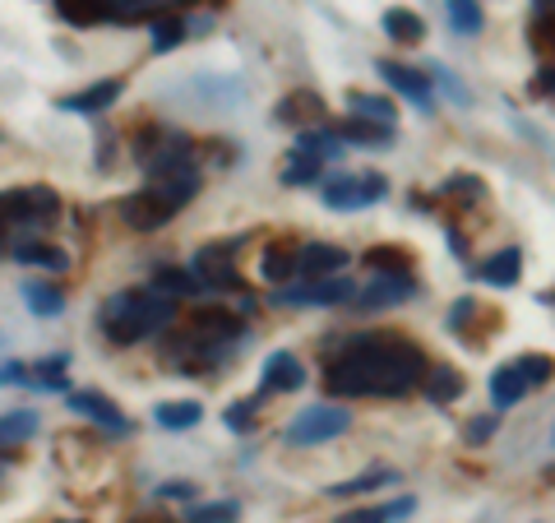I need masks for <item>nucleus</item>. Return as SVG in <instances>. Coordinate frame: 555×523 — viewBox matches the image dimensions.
Returning <instances> with one entry per match:
<instances>
[{
	"label": "nucleus",
	"instance_id": "nucleus-24",
	"mask_svg": "<svg viewBox=\"0 0 555 523\" xmlns=\"http://www.w3.org/2000/svg\"><path fill=\"white\" fill-rule=\"evenodd\" d=\"M385 33L393 42H422L426 38V24H422V14H412V10H403V5H393V10H385Z\"/></svg>",
	"mask_w": 555,
	"mask_h": 523
},
{
	"label": "nucleus",
	"instance_id": "nucleus-1",
	"mask_svg": "<svg viewBox=\"0 0 555 523\" xmlns=\"http://www.w3.org/2000/svg\"><path fill=\"white\" fill-rule=\"evenodd\" d=\"M426 380V353L403 334H357L324 366V390L338 398H403Z\"/></svg>",
	"mask_w": 555,
	"mask_h": 523
},
{
	"label": "nucleus",
	"instance_id": "nucleus-18",
	"mask_svg": "<svg viewBox=\"0 0 555 523\" xmlns=\"http://www.w3.org/2000/svg\"><path fill=\"white\" fill-rule=\"evenodd\" d=\"M477 273H481V283H491V288H514L518 278H524V251H518V246L495 251Z\"/></svg>",
	"mask_w": 555,
	"mask_h": 523
},
{
	"label": "nucleus",
	"instance_id": "nucleus-14",
	"mask_svg": "<svg viewBox=\"0 0 555 523\" xmlns=\"http://www.w3.org/2000/svg\"><path fill=\"white\" fill-rule=\"evenodd\" d=\"M347 255L343 246H328V241H315V246H301L297 251V273H306V278H334V273H343L347 269Z\"/></svg>",
	"mask_w": 555,
	"mask_h": 523
},
{
	"label": "nucleus",
	"instance_id": "nucleus-28",
	"mask_svg": "<svg viewBox=\"0 0 555 523\" xmlns=\"http://www.w3.org/2000/svg\"><path fill=\"white\" fill-rule=\"evenodd\" d=\"M444 14H449V24H454V33H467V38L486 28V14L477 0H444Z\"/></svg>",
	"mask_w": 555,
	"mask_h": 523
},
{
	"label": "nucleus",
	"instance_id": "nucleus-39",
	"mask_svg": "<svg viewBox=\"0 0 555 523\" xmlns=\"http://www.w3.org/2000/svg\"><path fill=\"white\" fill-rule=\"evenodd\" d=\"M222 422H228V431H250L255 426V398H246V404H232L228 412H222Z\"/></svg>",
	"mask_w": 555,
	"mask_h": 523
},
{
	"label": "nucleus",
	"instance_id": "nucleus-34",
	"mask_svg": "<svg viewBox=\"0 0 555 523\" xmlns=\"http://www.w3.org/2000/svg\"><path fill=\"white\" fill-rule=\"evenodd\" d=\"M38 375H28V385H38V390H65V357H47L33 366Z\"/></svg>",
	"mask_w": 555,
	"mask_h": 523
},
{
	"label": "nucleus",
	"instance_id": "nucleus-17",
	"mask_svg": "<svg viewBox=\"0 0 555 523\" xmlns=\"http://www.w3.org/2000/svg\"><path fill=\"white\" fill-rule=\"evenodd\" d=\"M292 153H306V158L315 163H328V158H343L347 153V139L328 126H310V130H297V149Z\"/></svg>",
	"mask_w": 555,
	"mask_h": 523
},
{
	"label": "nucleus",
	"instance_id": "nucleus-45",
	"mask_svg": "<svg viewBox=\"0 0 555 523\" xmlns=\"http://www.w3.org/2000/svg\"><path fill=\"white\" fill-rule=\"evenodd\" d=\"M542 89V93H555V69H542V84H532V93Z\"/></svg>",
	"mask_w": 555,
	"mask_h": 523
},
{
	"label": "nucleus",
	"instance_id": "nucleus-20",
	"mask_svg": "<svg viewBox=\"0 0 555 523\" xmlns=\"http://www.w3.org/2000/svg\"><path fill=\"white\" fill-rule=\"evenodd\" d=\"M61 20L75 28H93V24H112V0H56Z\"/></svg>",
	"mask_w": 555,
	"mask_h": 523
},
{
	"label": "nucleus",
	"instance_id": "nucleus-27",
	"mask_svg": "<svg viewBox=\"0 0 555 523\" xmlns=\"http://www.w3.org/2000/svg\"><path fill=\"white\" fill-rule=\"evenodd\" d=\"M385 482H398L393 468H371V473H361V477H352V482L328 486V496H334V500H347V496H366V492H375V486H385Z\"/></svg>",
	"mask_w": 555,
	"mask_h": 523
},
{
	"label": "nucleus",
	"instance_id": "nucleus-36",
	"mask_svg": "<svg viewBox=\"0 0 555 523\" xmlns=\"http://www.w3.org/2000/svg\"><path fill=\"white\" fill-rule=\"evenodd\" d=\"M518 366H524L528 385H546V380L555 375V357H546V353H528V357H518Z\"/></svg>",
	"mask_w": 555,
	"mask_h": 523
},
{
	"label": "nucleus",
	"instance_id": "nucleus-8",
	"mask_svg": "<svg viewBox=\"0 0 555 523\" xmlns=\"http://www.w3.org/2000/svg\"><path fill=\"white\" fill-rule=\"evenodd\" d=\"M69 412H79V417H89V422H98L102 431H112V435H126L130 422H126V412H120L107 394H98V390H75L65 398Z\"/></svg>",
	"mask_w": 555,
	"mask_h": 523
},
{
	"label": "nucleus",
	"instance_id": "nucleus-42",
	"mask_svg": "<svg viewBox=\"0 0 555 523\" xmlns=\"http://www.w3.org/2000/svg\"><path fill=\"white\" fill-rule=\"evenodd\" d=\"M158 496L163 500H190V496H195V486H190V482H171V486H163Z\"/></svg>",
	"mask_w": 555,
	"mask_h": 523
},
{
	"label": "nucleus",
	"instance_id": "nucleus-21",
	"mask_svg": "<svg viewBox=\"0 0 555 523\" xmlns=\"http://www.w3.org/2000/svg\"><path fill=\"white\" fill-rule=\"evenodd\" d=\"M199 417H204V408L195 404V398H177V404L153 408V422H158L163 431H190V426H199Z\"/></svg>",
	"mask_w": 555,
	"mask_h": 523
},
{
	"label": "nucleus",
	"instance_id": "nucleus-25",
	"mask_svg": "<svg viewBox=\"0 0 555 523\" xmlns=\"http://www.w3.org/2000/svg\"><path fill=\"white\" fill-rule=\"evenodd\" d=\"M347 112L361 116V120H375V126H393L398 112L389 98H375V93H347Z\"/></svg>",
	"mask_w": 555,
	"mask_h": 523
},
{
	"label": "nucleus",
	"instance_id": "nucleus-44",
	"mask_svg": "<svg viewBox=\"0 0 555 523\" xmlns=\"http://www.w3.org/2000/svg\"><path fill=\"white\" fill-rule=\"evenodd\" d=\"M532 14H537V20H555V0H532Z\"/></svg>",
	"mask_w": 555,
	"mask_h": 523
},
{
	"label": "nucleus",
	"instance_id": "nucleus-4",
	"mask_svg": "<svg viewBox=\"0 0 555 523\" xmlns=\"http://www.w3.org/2000/svg\"><path fill=\"white\" fill-rule=\"evenodd\" d=\"M347 426H352V412L347 408H334V404H315V408H301V417L287 426V445H324L334 441V435H343Z\"/></svg>",
	"mask_w": 555,
	"mask_h": 523
},
{
	"label": "nucleus",
	"instance_id": "nucleus-23",
	"mask_svg": "<svg viewBox=\"0 0 555 523\" xmlns=\"http://www.w3.org/2000/svg\"><path fill=\"white\" fill-rule=\"evenodd\" d=\"M416 514V500L412 496H398L389 505H375V510H347L338 523H398V519H408Z\"/></svg>",
	"mask_w": 555,
	"mask_h": 523
},
{
	"label": "nucleus",
	"instance_id": "nucleus-19",
	"mask_svg": "<svg viewBox=\"0 0 555 523\" xmlns=\"http://www.w3.org/2000/svg\"><path fill=\"white\" fill-rule=\"evenodd\" d=\"M422 390H426L430 404L444 408V404H454V398L463 394V375L454 371V366H430L426 380H422Z\"/></svg>",
	"mask_w": 555,
	"mask_h": 523
},
{
	"label": "nucleus",
	"instance_id": "nucleus-35",
	"mask_svg": "<svg viewBox=\"0 0 555 523\" xmlns=\"http://www.w3.org/2000/svg\"><path fill=\"white\" fill-rule=\"evenodd\" d=\"M158 288H163L167 296H195L204 283L195 278V269H190V273H181V269H163V273H158Z\"/></svg>",
	"mask_w": 555,
	"mask_h": 523
},
{
	"label": "nucleus",
	"instance_id": "nucleus-30",
	"mask_svg": "<svg viewBox=\"0 0 555 523\" xmlns=\"http://www.w3.org/2000/svg\"><path fill=\"white\" fill-rule=\"evenodd\" d=\"M338 135H343V139H352V144H389V139H393V126H375V120L352 116Z\"/></svg>",
	"mask_w": 555,
	"mask_h": 523
},
{
	"label": "nucleus",
	"instance_id": "nucleus-5",
	"mask_svg": "<svg viewBox=\"0 0 555 523\" xmlns=\"http://www.w3.org/2000/svg\"><path fill=\"white\" fill-rule=\"evenodd\" d=\"M412 296H416V278L408 269H389V273L371 278V283L352 296V306L361 310V316H375V310L403 306V302H412Z\"/></svg>",
	"mask_w": 555,
	"mask_h": 523
},
{
	"label": "nucleus",
	"instance_id": "nucleus-41",
	"mask_svg": "<svg viewBox=\"0 0 555 523\" xmlns=\"http://www.w3.org/2000/svg\"><path fill=\"white\" fill-rule=\"evenodd\" d=\"M0 385H28V366H20V361H0Z\"/></svg>",
	"mask_w": 555,
	"mask_h": 523
},
{
	"label": "nucleus",
	"instance_id": "nucleus-11",
	"mask_svg": "<svg viewBox=\"0 0 555 523\" xmlns=\"http://www.w3.org/2000/svg\"><path fill=\"white\" fill-rule=\"evenodd\" d=\"M306 385V366L292 357V353H269L264 357V375H259V390L264 394H292V390H301Z\"/></svg>",
	"mask_w": 555,
	"mask_h": 523
},
{
	"label": "nucleus",
	"instance_id": "nucleus-13",
	"mask_svg": "<svg viewBox=\"0 0 555 523\" xmlns=\"http://www.w3.org/2000/svg\"><path fill=\"white\" fill-rule=\"evenodd\" d=\"M120 93H126V84H120V79H102V84H89V89L61 98L56 107L61 112H75V116H98V112H107Z\"/></svg>",
	"mask_w": 555,
	"mask_h": 523
},
{
	"label": "nucleus",
	"instance_id": "nucleus-29",
	"mask_svg": "<svg viewBox=\"0 0 555 523\" xmlns=\"http://www.w3.org/2000/svg\"><path fill=\"white\" fill-rule=\"evenodd\" d=\"M24 306L33 310V316L51 320V316H61V310H65V296L56 288H47V283H28L24 288Z\"/></svg>",
	"mask_w": 555,
	"mask_h": 523
},
{
	"label": "nucleus",
	"instance_id": "nucleus-10",
	"mask_svg": "<svg viewBox=\"0 0 555 523\" xmlns=\"http://www.w3.org/2000/svg\"><path fill=\"white\" fill-rule=\"evenodd\" d=\"M278 126H297V130H310V126H324V98L315 89H297L278 102L273 112Z\"/></svg>",
	"mask_w": 555,
	"mask_h": 523
},
{
	"label": "nucleus",
	"instance_id": "nucleus-32",
	"mask_svg": "<svg viewBox=\"0 0 555 523\" xmlns=\"http://www.w3.org/2000/svg\"><path fill=\"white\" fill-rule=\"evenodd\" d=\"M185 519L190 523H236L241 519V505L236 500H208V505H195Z\"/></svg>",
	"mask_w": 555,
	"mask_h": 523
},
{
	"label": "nucleus",
	"instance_id": "nucleus-6",
	"mask_svg": "<svg viewBox=\"0 0 555 523\" xmlns=\"http://www.w3.org/2000/svg\"><path fill=\"white\" fill-rule=\"evenodd\" d=\"M347 296H357V288H352V278H306V283H283L273 292V302L278 306H338V302H347Z\"/></svg>",
	"mask_w": 555,
	"mask_h": 523
},
{
	"label": "nucleus",
	"instance_id": "nucleus-46",
	"mask_svg": "<svg viewBox=\"0 0 555 523\" xmlns=\"http://www.w3.org/2000/svg\"><path fill=\"white\" fill-rule=\"evenodd\" d=\"M134 523H167V519H134Z\"/></svg>",
	"mask_w": 555,
	"mask_h": 523
},
{
	"label": "nucleus",
	"instance_id": "nucleus-9",
	"mask_svg": "<svg viewBox=\"0 0 555 523\" xmlns=\"http://www.w3.org/2000/svg\"><path fill=\"white\" fill-rule=\"evenodd\" d=\"M379 75H385V84L389 89H398L403 93L412 107H422V112H430L436 107V89H430V79L422 75V69H412V65H398V61H379Z\"/></svg>",
	"mask_w": 555,
	"mask_h": 523
},
{
	"label": "nucleus",
	"instance_id": "nucleus-47",
	"mask_svg": "<svg viewBox=\"0 0 555 523\" xmlns=\"http://www.w3.org/2000/svg\"><path fill=\"white\" fill-rule=\"evenodd\" d=\"M61 523H79V519H61Z\"/></svg>",
	"mask_w": 555,
	"mask_h": 523
},
{
	"label": "nucleus",
	"instance_id": "nucleus-3",
	"mask_svg": "<svg viewBox=\"0 0 555 523\" xmlns=\"http://www.w3.org/2000/svg\"><path fill=\"white\" fill-rule=\"evenodd\" d=\"M385 190H389V181L379 177V171H343V177H328V181H320V200L328 204V208H338V214H352V208H371V204H379L385 200Z\"/></svg>",
	"mask_w": 555,
	"mask_h": 523
},
{
	"label": "nucleus",
	"instance_id": "nucleus-37",
	"mask_svg": "<svg viewBox=\"0 0 555 523\" xmlns=\"http://www.w3.org/2000/svg\"><path fill=\"white\" fill-rule=\"evenodd\" d=\"M408 259H412V251H403V246H375V251H366V265H375V269H408Z\"/></svg>",
	"mask_w": 555,
	"mask_h": 523
},
{
	"label": "nucleus",
	"instance_id": "nucleus-26",
	"mask_svg": "<svg viewBox=\"0 0 555 523\" xmlns=\"http://www.w3.org/2000/svg\"><path fill=\"white\" fill-rule=\"evenodd\" d=\"M297 251H301V246H269L264 259H259V273H264L273 288H283L287 278L297 273Z\"/></svg>",
	"mask_w": 555,
	"mask_h": 523
},
{
	"label": "nucleus",
	"instance_id": "nucleus-33",
	"mask_svg": "<svg viewBox=\"0 0 555 523\" xmlns=\"http://www.w3.org/2000/svg\"><path fill=\"white\" fill-rule=\"evenodd\" d=\"M185 38H190V33H185L181 20H153V51H158V56H163V51H177Z\"/></svg>",
	"mask_w": 555,
	"mask_h": 523
},
{
	"label": "nucleus",
	"instance_id": "nucleus-16",
	"mask_svg": "<svg viewBox=\"0 0 555 523\" xmlns=\"http://www.w3.org/2000/svg\"><path fill=\"white\" fill-rule=\"evenodd\" d=\"M120 218H126L134 232H158L171 214H167V208H163L158 200L149 195V190H134L130 200H120Z\"/></svg>",
	"mask_w": 555,
	"mask_h": 523
},
{
	"label": "nucleus",
	"instance_id": "nucleus-7",
	"mask_svg": "<svg viewBox=\"0 0 555 523\" xmlns=\"http://www.w3.org/2000/svg\"><path fill=\"white\" fill-rule=\"evenodd\" d=\"M236 251V241H222V246H204L199 255H195V278L204 288H214V292H241V273H236V265H232V255Z\"/></svg>",
	"mask_w": 555,
	"mask_h": 523
},
{
	"label": "nucleus",
	"instance_id": "nucleus-43",
	"mask_svg": "<svg viewBox=\"0 0 555 523\" xmlns=\"http://www.w3.org/2000/svg\"><path fill=\"white\" fill-rule=\"evenodd\" d=\"M495 431V417H481V422H473V426H467V441H486V435H491Z\"/></svg>",
	"mask_w": 555,
	"mask_h": 523
},
{
	"label": "nucleus",
	"instance_id": "nucleus-12",
	"mask_svg": "<svg viewBox=\"0 0 555 523\" xmlns=\"http://www.w3.org/2000/svg\"><path fill=\"white\" fill-rule=\"evenodd\" d=\"M190 329H195L199 339H214V343H246V324H241V316H232V310H218V306H204L195 320H190Z\"/></svg>",
	"mask_w": 555,
	"mask_h": 523
},
{
	"label": "nucleus",
	"instance_id": "nucleus-38",
	"mask_svg": "<svg viewBox=\"0 0 555 523\" xmlns=\"http://www.w3.org/2000/svg\"><path fill=\"white\" fill-rule=\"evenodd\" d=\"M430 75H436V84H440V89L449 93V102H459V107H467V102H473V93H467V89H463V84H459L454 75H449V69H444V65H430Z\"/></svg>",
	"mask_w": 555,
	"mask_h": 523
},
{
	"label": "nucleus",
	"instance_id": "nucleus-2",
	"mask_svg": "<svg viewBox=\"0 0 555 523\" xmlns=\"http://www.w3.org/2000/svg\"><path fill=\"white\" fill-rule=\"evenodd\" d=\"M171 320H177V296H167L163 288L116 292L98 310V324L112 343H144L153 334H163Z\"/></svg>",
	"mask_w": 555,
	"mask_h": 523
},
{
	"label": "nucleus",
	"instance_id": "nucleus-22",
	"mask_svg": "<svg viewBox=\"0 0 555 523\" xmlns=\"http://www.w3.org/2000/svg\"><path fill=\"white\" fill-rule=\"evenodd\" d=\"M20 265H38V269H51V273H65L69 269V259L61 246H47V241H24V246H14L10 251Z\"/></svg>",
	"mask_w": 555,
	"mask_h": 523
},
{
	"label": "nucleus",
	"instance_id": "nucleus-31",
	"mask_svg": "<svg viewBox=\"0 0 555 523\" xmlns=\"http://www.w3.org/2000/svg\"><path fill=\"white\" fill-rule=\"evenodd\" d=\"M324 163L306 158V153H292V163L283 167V186H320Z\"/></svg>",
	"mask_w": 555,
	"mask_h": 523
},
{
	"label": "nucleus",
	"instance_id": "nucleus-40",
	"mask_svg": "<svg viewBox=\"0 0 555 523\" xmlns=\"http://www.w3.org/2000/svg\"><path fill=\"white\" fill-rule=\"evenodd\" d=\"M444 195H454V200H481V177H449L444 181Z\"/></svg>",
	"mask_w": 555,
	"mask_h": 523
},
{
	"label": "nucleus",
	"instance_id": "nucleus-15",
	"mask_svg": "<svg viewBox=\"0 0 555 523\" xmlns=\"http://www.w3.org/2000/svg\"><path fill=\"white\" fill-rule=\"evenodd\" d=\"M528 390L532 385H528V375H524V366H518V361H505V366H495V371H491V408L495 412L514 408Z\"/></svg>",
	"mask_w": 555,
	"mask_h": 523
}]
</instances>
